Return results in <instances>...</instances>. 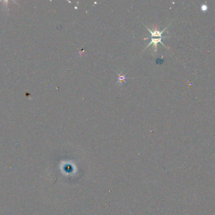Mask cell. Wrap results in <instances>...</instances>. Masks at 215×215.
Returning a JSON list of instances; mask_svg holds the SVG:
<instances>
[{
	"label": "cell",
	"instance_id": "6da1fadb",
	"mask_svg": "<svg viewBox=\"0 0 215 215\" xmlns=\"http://www.w3.org/2000/svg\"><path fill=\"white\" fill-rule=\"evenodd\" d=\"M163 38H168V37H164H164H151V41H150L149 44H148V46L146 47L145 49H144V51L146 49H147L148 47H150V46H151L152 44H153L154 46V50H155V52H156L157 51V44H158V42L161 43L162 44L164 47H167L165 46V44H164L162 42V39Z\"/></svg>",
	"mask_w": 215,
	"mask_h": 215
},
{
	"label": "cell",
	"instance_id": "7a4b0ae2",
	"mask_svg": "<svg viewBox=\"0 0 215 215\" xmlns=\"http://www.w3.org/2000/svg\"><path fill=\"white\" fill-rule=\"evenodd\" d=\"M118 82L117 83H123V82L125 81L126 80V77L125 76L123 75H122V73H121L120 74H118Z\"/></svg>",
	"mask_w": 215,
	"mask_h": 215
},
{
	"label": "cell",
	"instance_id": "3957f363",
	"mask_svg": "<svg viewBox=\"0 0 215 215\" xmlns=\"http://www.w3.org/2000/svg\"><path fill=\"white\" fill-rule=\"evenodd\" d=\"M201 10L204 12H206V11L208 10V6L206 5H205V4L202 5L201 6Z\"/></svg>",
	"mask_w": 215,
	"mask_h": 215
}]
</instances>
